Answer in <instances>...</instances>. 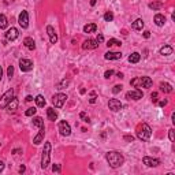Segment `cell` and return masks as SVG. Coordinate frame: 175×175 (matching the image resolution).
I'll use <instances>...</instances> for the list:
<instances>
[{
    "instance_id": "1",
    "label": "cell",
    "mask_w": 175,
    "mask_h": 175,
    "mask_svg": "<svg viewBox=\"0 0 175 175\" xmlns=\"http://www.w3.org/2000/svg\"><path fill=\"white\" fill-rule=\"evenodd\" d=\"M105 159L108 161L111 168H119L122 164L125 163V157L122 153L116 152V151H109L105 153Z\"/></svg>"
},
{
    "instance_id": "2",
    "label": "cell",
    "mask_w": 175,
    "mask_h": 175,
    "mask_svg": "<svg viewBox=\"0 0 175 175\" xmlns=\"http://www.w3.org/2000/svg\"><path fill=\"white\" fill-rule=\"evenodd\" d=\"M152 135V129L149 127L148 123H141L137 126V137L141 141H148Z\"/></svg>"
},
{
    "instance_id": "3",
    "label": "cell",
    "mask_w": 175,
    "mask_h": 175,
    "mask_svg": "<svg viewBox=\"0 0 175 175\" xmlns=\"http://www.w3.org/2000/svg\"><path fill=\"white\" fill-rule=\"evenodd\" d=\"M152 79L149 77H137L134 79L130 81V85L140 89V88H151L152 86Z\"/></svg>"
},
{
    "instance_id": "4",
    "label": "cell",
    "mask_w": 175,
    "mask_h": 175,
    "mask_svg": "<svg viewBox=\"0 0 175 175\" xmlns=\"http://www.w3.org/2000/svg\"><path fill=\"white\" fill-rule=\"evenodd\" d=\"M49 160H51V142H45L41 153V168L45 170L49 166Z\"/></svg>"
},
{
    "instance_id": "5",
    "label": "cell",
    "mask_w": 175,
    "mask_h": 175,
    "mask_svg": "<svg viewBox=\"0 0 175 175\" xmlns=\"http://www.w3.org/2000/svg\"><path fill=\"white\" fill-rule=\"evenodd\" d=\"M12 99H14V90L8 89L2 97H0V108H6L7 104H8Z\"/></svg>"
},
{
    "instance_id": "6",
    "label": "cell",
    "mask_w": 175,
    "mask_h": 175,
    "mask_svg": "<svg viewBox=\"0 0 175 175\" xmlns=\"http://www.w3.org/2000/svg\"><path fill=\"white\" fill-rule=\"evenodd\" d=\"M67 100V96L63 95V93H57V95H55L53 97H52V104H53L56 108H62V107L64 105V103H66Z\"/></svg>"
},
{
    "instance_id": "7",
    "label": "cell",
    "mask_w": 175,
    "mask_h": 175,
    "mask_svg": "<svg viewBox=\"0 0 175 175\" xmlns=\"http://www.w3.org/2000/svg\"><path fill=\"white\" fill-rule=\"evenodd\" d=\"M18 23H19V26L22 29H28V26H29V14H28V11L23 10V11L21 12L19 17H18Z\"/></svg>"
},
{
    "instance_id": "8",
    "label": "cell",
    "mask_w": 175,
    "mask_h": 175,
    "mask_svg": "<svg viewBox=\"0 0 175 175\" xmlns=\"http://www.w3.org/2000/svg\"><path fill=\"white\" fill-rule=\"evenodd\" d=\"M19 69L25 73L32 71L33 70V62L30 60V59H21L19 60Z\"/></svg>"
},
{
    "instance_id": "9",
    "label": "cell",
    "mask_w": 175,
    "mask_h": 175,
    "mask_svg": "<svg viewBox=\"0 0 175 175\" xmlns=\"http://www.w3.org/2000/svg\"><path fill=\"white\" fill-rule=\"evenodd\" d=\"M19 37V30L17 28H10L6 32V40L7 41H14Z\"/></svg>"
},
{
    "instance_id": "10",
    "label": "cell",
    "mask_w": 175,
    "mask_h": 175,
    "mask_svg": "<svg viewBox=\"0 0 175 175\" xmlns=\"http://www.w3.org/2000/svg\"><path fill=\"white\" fill-rule=\"evenodd\" d=\"M59 131H60V134L63 137H67V135L71 134V127H70V125L66 121H62L59 123Z\"/></svg>"
},
{
    "instance_id": "11",
    "label": "cell",
    "mask_w": 175,
    "mask_h": 175,
    "mask_svg": "<svg viewBox=\"0 0 175 175\" xmlns=\"http://www.w3.org/2000/svg\"><path fill=\"white\" fill-rule=\"evenodd\" d=\"M126 99L127 100H140V99H142V92L140 89L130 90L126 93Z\"/></svg>"
},
{
    "instance_id": "12",
    "label": "cell",
    "mask_w": 175,
    "mask_h": 175,
    "mask_svg": "<svg viewBox=\"0 0 175 175\" xmlns=\"http://www.w3.org/2000/svg\"><path fill=\"white\" fill-rule=\"evenodd\" d=\"M108 107H109L111 111L118 112V111H121V109H122V103L118 100V99H111V100L108 101Z\"/></svg>"
},
{
    "instance_id": "13",
    "label": "cell",
    "mask_w": 175,
    "mask_h": 175,
    "mask_svg": "<svg viewBox=\"0 0 175 175\" xmlns=\"http://www.w3.org/2000/svg\"><path fill=\"white\" fill-rule=\"evenodd\" d=\"M144 164L148 167H157L159 164H160V160L159 159H155V157H149V156H145V157L142 159Z\"/></svg>"
},
{
    "instance_id": "14",
    "label": "cell",
    "mask_w": 175,
    "mask_h": 175,
    "mask_svg": "<svg viewBox=\"0 0 175 175\" xmlns=\"http://www.w3.org/2000/svg\"><path fill=\"white\" fill-rule=\"evenodd\" d=\"M47 33H48V37H49L51 44H56L57 43V34H56V32H55V29L52 28L51 25L47 26Z\"/></svg>"
},
{
    "instance_id": "15",
    "label": "cell",
    "mask_w": 175,
    "mask_h": 175,
    "mask_svg": "<svg viewBox=\"0 0 175 175\" xmlns=\"http://www.w3.org/2000/svg\"><path fill=\"white\" fill-rule=\"evenodd\" d=\"M99 47L97 40H86L82 44V49H96Z\"/></svg>"
},
{
    "instance_id": "16",
    "label": "cell",
    "mask_w": 175,
    "mask_h": 175,
    "mask_svg": "<svg viewBox=\"0 0 175 175\" xmlns=\"http://www.w3.org/2000/svg\"><path fill=\"white\" fill-rule=\"evenodd\" d=\"M104 59H107V60H118V59H122V53L121 52H107L105 55H104Z\"/></svg>"
},
{
    "instance_id": "17",
    "label": "cell",
    "mask_w": 175,
    "mask_h": 175,
    "mask_svg": "<svg viewBox=\"0 0 175 175\" xmlns=\"http://www.w3.org/2000/svg\"><path fill=\"white\" fill-rule=\"evenodd\" d=\"M44 135H45V127H41L40 131L37 133V135H34V138H33V144H36V145L41 144L44 140Z\"/></svg>"
},
{
    "instance_id": "18",
    "label": "cell",
    "mask_w": 175,
    "mask_h": 175,
    "mask_svg": "<svg viewBox=\"0 0 175 175\" xmlns=\"http://www.w3.org/2000/svg\"><path fill=\"white\" fill-rule=\"evenodd\" d=\"M23 45H25L29 51H34L36 49V43L32 37H26L25 40H23Z\"/></svg>"
},
{
    "instance_id": "19",
    "label": "cell",
    "mask_w": 175,
    "mask_h": 175,
    "mask_svg": "<svg viewBox=\"0 0 175 175\" xmlns=\"http://www.w3.org/2000/svg\"><path fill=\"white\" fill-rule=\"evenodd\" d=\"M47 116H48V119L49 121H52V122H55L57 119V112L55 111L52 107H49V108H47Z\"/></svg>"
},
{
    "instance_id": "20",
    "label": "cell",
    "mask_w": 175,
    "mask_h": 175,
    "mask_svg": "<svg viewBox=\"0 0 175 175\" xmlns=\"http://www.w3.org/2000/svg\"><path fill=\"white\" fill-rule=\"evenodd\" d=\"M96 29H97V25H96V23H88V25L83 26V32L85 33H95Z\"/></svg>"
},
{
    "instance_id": "21",
    "label": "cell",
    "mask_w": 175,
    "mask_h": 175,
    "mask_svg": "<svg viewBox=\"0 0 175 175\" xmlns=\"http://www.w3.org/2000/svg\"><path fill=\"white\" fill-rule=\"evenodd\" d=\"M155 23L157 26H164V23H166V17L161 14H156L155 15Z\"/></svg>"
},
{
    "instance_id": "22",
    "label": "cell",
    "mask_w": 175,
    "mask_h": 175,
    "mask_svg": "<svg viewBox=\"0 0 175 175\" xmlns=\"http://www.w3.org/2000/svg\"><path fill=\"white\" fill-rule=\"evenodd\" d=\"M6 108L8 109L10 112H14L15 109L18 108V100H17V99H12V100L10 101L8 104H7V107H6Z\"/></svg>"
},
{
    "instance_id": "23",
    "label": "cell",
    "mask_w": 175,
    "mask_h": 175,
    "mask_svg": "<svg viewBox=\"0 0 175 175\" xmlns=\"http://www.w3.org/2000/svg\"><path fill=\"white\" fill-rule=\"evenodd\" d=\"M172 47L171 45H164L160 48V55H163V56H167V55H171L172 53Z\"/></svg>"
},
{
    "instance_id": "24",
    "label": "cell",
    "mask_w": 175,
    "mask_h": 175,
    "mask_svg": "<svg viewBox=\"0 0 175 175\" xmlns=\"http://www.w3.org/2000/svg\"><path fill=\"white\" fill-rule=\"evenodd\" d=\"M160 90L164 93H171L172 92V86L168 82H161L160 83Z\"/></svg>"
},
{
    "instance_id": "25",
    "label": "cell",
    "mask_w": 175,
    "mask_h": 175,
    "mask_svg": "<svg viewBox=\"0 0 175 175\" xmlns=\"http://www.w3.org/2000/svg\"><path fill=\"white\" fill-rule=\"evenodd\" d=\"M133 29L134 30H142V28H144V21L141 19V18H138V19H135L134 22H133Z\"/></svg>"
},
{
    "instance_id": "26",
    "label": "cell",
    "mask_w": 175,
    "mask_h": 175,
    "mask_svg": "<svg viewBox=\"0 0 175 175\" xmlns=\"http://www.w3.org/2000/svg\"><path fill=\"white\" fill-rule=\"evenodd\" d=\"M141 59V55L138 53V52H133L131 55L129 56V62L130 63H138Z\"/></svg>"
},
{
    "instance_id": "27",
    "label": "cell",
    "mask_w": 175,
    "mask_h": 175,
    "mask_svg": "<svg viewBox=\"0 0 175 175\" xmlns=\"http://www.w3.org/2000/svg\"><path fill=\"white\" fill-rule=\"evenodd\" d=\"M33 125H34L36 127H38V129L44 127V121H43V118H40V116H36V118L33 119Z\"/></svg>"
},
{
    "instance_id": "28",
    "label": "cell",
    "mask_w": 175,
    "mask_h": 175,
    "mask_svg": "<svg viewBox=\"0 0 175 175\" xmlns=\"http://www.w3.org/2000/svg\"><path fill=\"white\" fill-rule=\"evenodd\" d=\"M8 26V21H7L6 15L0 14V29H6Z\"/></svg>"
},
{
    "instance_id": "29",
    "label": "cell",
    "mask_w": 175,
    "mask_h": 175,
    "mask_svg": "<svg viewBox=\"0 0 175 175\" xmlns=\"http://www.w3.org/2000/svg\"><path fill=\"white\" fill-rule=\"evenodd\" d=\"M36 104H37V107H44L45 105V99H44V96H41V95H38V96H36Z\"/></svg>"
},
{
    "instance_id": "30",
    "label": "cell",
    "mask_w": 175,
    "mask_h": 175,
    "mask_svg": "<svg viewBox=\"0 0 175 175\" xmlns=\"http://www.w3.org/2000/svg\"><path fill=\"white\" fill-rule=\"evenodd\" d=\"M161 7H163V3H160V2H153V3H149V8L153 10V11L160 10Z\"/></svg>"
},
{
    "instance_id": "31",
    "label": "cell",
    "mask_w": 175,
    "mask_h": 175,
    "mask_svg": "<svg viewBox=\"0 0 175 175\" xmlns=\"http://www.w3.org/2000/svg\"><path fill=\"white\" fill-rule=\"evenodd\" d=\"M107 45L108 47H114V45H118V47H121L122 45V43L119 40H116V38H111V40H108V43H107Z\"/></svg>"
},
{
    "instance_id": "32",
    "label": "cell",
    "mask_w": 175,
    "mask_h": 175,
    "mask_svg": "<svg viewBox=\"0 0 175 175\" xmlns=\"http://www.w3.org/2000/svg\"><path fill=\"white\" fill-rule=\"evenodd\" d=\"M112 19H114V14H112L111 11H107L105 14H104V21H107V22H111Z\"/></svg>"
},
{
    "instance_id": "33",
    "label": "cell",
    "mask_w": 175,
    "mask_h": 175,
    "mask_svg": "<svg viewBox=\"0 0 175 175\" xmlns=\"http://www.w3.org/2000/svg\"><path fill=\"white\" fill-rule=\"evenodd\" d=\"M79 118L82 119L83 122H86V123H89V122H90V119H89V116L86 115V112H81V114H79Z\"/></svg>"
},
{
    "instance_id": "34",
    "label": "cell",
    "mask_w": 175,
    "mask_h": 175,
    "mask_svg": "<svg viewBox=\"0 0 175 175\" xmlns=\"http://www.w3.org/2000/svg\"><path fill=\"white\" fill-rule=\"evenodd\" d=\"M36 111H37V109H36L34 107H33V108H29L28 111L25 112V115H26V116H33V115L36 114Z\"/></svg>"
},
{
    "instance_id": "35",
    "label": "cell",
    "mask_w": 175,
    "mask_h": 175,
    "mask_svg": "<svg viewBox=\"0 0 175 175\" xmlns=\"http://www.w3.org/2000/svg\"><path fill=\"white\" fill-rule=\"evenodd\" d=\"M52 171L53 172H60L62 171L60 164H53V166H52Z\"/></svg>"
},
{
    "instance_id": "36",
    "label": "cell",
    "mask_w": 175,
    "mask_h": 175,
    "mask_svg": "<svg viewBox=\"0 0 175 175\" xmlns=\"http://www.w3.org/2000/svg\"><path fill=\"white\" fill-rule=\"evenodd\" d=\"M122 88H123L122 85H115V86H114V89H112V92H114L115 95H116V93H119V92L122 90Z\"/></svg>"
},
{
    "instance_id": "37",
    "label": "cell",
    "mask_w": 175,
    "mask_h": 175,
    "mask_svg": "<svg viewBox=\"0 0 175 175\" xmlns=\"http://www.w3.org/2000/svg\"><path fill=\"white\" fill-rule=\"evenodd\" d=\"M7 74H8V77L11 78L12 75H14V67H12V66H8V69H7Z\"/></svg>"
},
{
    "instance_id": "38",
    "label": "cell",
    "mask_w": 175,
    "mask_h": 175,
    "mask_svg": "<svg viewBox=\"0 0 175 175\" xmlns=\"http://www.w3.org/2000/svg\"><path fill=\"white\" fill-rule=\"evenodd\" d=\"M90 96H92V99L89 100V103H90V104H95V103H96V99H97V97H96V93L92 92V93H90Z\"/></svg>"
},
{
    "instance_id": "39",
    "label": "cell",
    "mask_w": 175,
    "mask_h": 175,
    "mask_svg": "<svg viewBox=\"0 0 175 175\" xmlns=\"http://www.w3.org/2000/svg\"><path fill=\"white\" fill-rule=\"evenodd\" d=\"M67 83H69V81L64 79L62 83H59V85H57V89H63V86H64V85H67Z\"/></svg>"
},
{
    "instance_id": "40",
    "label": "cell",
    "mask_w": 175,
    "mask_h": 175,
    "mask_svg": "<svg viewBox=\"0 0 175 175\" xmlns=\"http://www.w3.org/2000/svg\"><path fill=\"white\" fill-rule=\"evenodd\" d=\"M112 74H114V71H112V70H108V71H105V73H104V77H105L107 79H108V78L111 77Z\"/></svg>"
},
{
    "instance_id": "41",
    "label": "cell",
    "mask_w": 175,
    "mask_h": 175,
    "mask_svg": "<svg viewBox=\"0 0 175 175\" xmlns=\"http://www.w3.org/2000/svg\"><path fill=\"white\" fill-rule=\"evenodd\" d=\"M168 137H170V141H174V129H171V130H170V131H168Z\"/></svg>"
},
{
    "instance_id": "42",
    "label": "cell",
    "mask_w": 175,
    "mask_h": 175,
    "mask_svg": "<svg viewBox=\"0 0 175 175\" xmlns=\"http://www.w3.org/2000/svg\"><path fill=\"white\" fill-rule=\"evenodd\" d=\"M151 97H152V101L153 103H156V101H157V93H152V95H151Z\"/></svg>"
},
{
    "instance_id": "43",
    "label": "cell",
    "mask_w": 175,
    "mask_h": 175,
    "mask_svg": "<svg viewBox=\"0 0 175 175\" xmlns=\"http://www.w3.org/2000/svg\"><path fill=\"white\" fill-rule=\"evenodd\" d=\"M125 140L129 141V142H131V141L134 140V137H133V135H125Z\"/></svg>"
},
{
    "instance_id": "44",
    "label": "cell",
    "mask_w": 175,
    "mask_h": 175,
    "mask_svg": "<svg viewBox=\"0 0 175 175\" xmlns=\"http://www.w3.org/2000/svg\"><path fill=\"white\" fill-rule=\"evenodd\" d=\"M96 40H97V43H103V41H104V37H103V34H99Z\"/></svg>"
},
{
    "instance_id": "45",
    "label": "cell",
    "mask_w": 175,
    "mask_h": 175,
    "mask_svg": "<svg viewBox=\"0 0 175 175\" xmlns=\"http://www.w3.org/2000/svg\"><path fill=\"white\" fill-rule=\"evenodd\" d=\"M159 105H160V107H166L167 105V100H161L160 103H159Z\"/></svg>"
},
{
    "instance_id": "46",
    "label": "cell",
    "mask_w": 175,
    "mask_h": 175,
    "mask_svg": "<svg viewBox=\"0 0 175 175\" xmlns=\"http://www.w3.org/2000/svg\"><path fill=\"white\" fill-rule=\"evenodd\" d=\"M144 37H145V38H149V37H151V32H148V30H147V32H144Z\"/></svg>"
},
{
    "instance_id": "47",
    "label": "cell",
    "mask_w": 175,
    "mask_h": 175,
    "mask_svg": "<svg viewBox=\"0 0 175 175\" xmlns=\"http://www.w3.org/2000/svg\"><path fill=\"white\" fill-rule=\"evenodd\" d=\"M3 170H4V161L0 160V172L3 171Z\"/></svg>"
},
{
    "instance_id": "48",
    "label": "cell",
    "mask_w": 175,
    "mask_h": 175,
    "mask_svg": "<svg viewBox=\"0 0 175 175\" xmlns=\"http://www.w3.org/2000/svg\"><path fill=\"white\" fill-rule=\"evenodd\" d=\"M2 77H3V69H2V66H0V81H2Z\"/></svg>"
},
{
    "instance_id": "49",
    "label": "cell",
    "mask_w": 175,
    "mask_h": 175,
    "mask_svg": "<svg viewBox=\"0 0 175 175\" xmlns=\"http://www.w3.org/2000/svg\"><path fill=\"white\" fill-rule=\"evenodd\" d=\"M23 171H25V166H21L19 167V172H23Z\"/></svg>"
},
{
    "instance_id": "50",
    "label": "cell",
    "mask_w": 175,
    "mask_h": 175,
    "mask_svg": "<svg viewBox=\"0 0 175 175\" xmlns=\"http://www.w3.org/2000/svg\"><path fill=\"white\" fill-rule=\"evenodd\" d=\"M32 100H33L32 96H28V97H26V101H32Z\"/></svg>"
},
{
    "instance_id": "51",
    "label": "cell",
    "mask_w": 175,
    "mask_h": 175,
    "mask_svg": "<svg viewBox=\"0 0 175 175\" xmlns=\"http://www.w3.org/2000/svg\"><path fill=\"white\" fill-rule=\"evenodd\" d=\"M96 2H97V0H90V6H95Z\"/></svg>"
},
{
    "instance_id": "52",
    "label": "cell",
    "mask_w": 175,
    "mask_h": 175,
    "mask_svg": "<svg viewBox=\"0 0 175 175\" xmlns=\"http://www.w3.org/2000/svg\"><path fill=\"white\" fill-rule=\"evenodd\" d=\"M116 75H118V78H121V79H122V78H123V74H122V73H118V74H116Z\"/></svg>"
}]
</instances>
